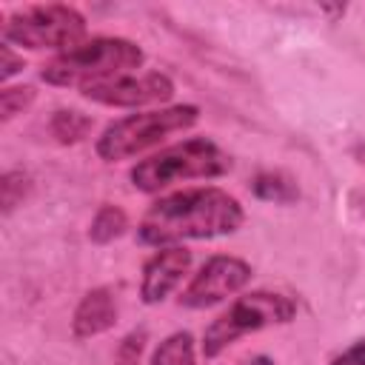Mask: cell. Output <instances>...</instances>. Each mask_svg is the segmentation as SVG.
I'll list each match as a JSON object with an SVG mask.
<instances>
[{
    "mask_svg": "<svg viewBox=\"0 0 365 365\" xmlns=\"http://www.w3.org/2000/svg\"><path fill=\"white\" fill-rule=\"evenodd\" d=\"M251 365H271V359H265V356H257Z\"/></svg>",
    "mask_w": 365,
    "mask_h": 365,
    "instance_id": "obj_20",
    "label": "cell"
},
{
    "mask_svg": "<svg viewBox=\"0 0 365 365\" xmlns=\"http://www.w3.org/2000/svg\"><path fill=\"white\" fill-rule=\"evenodd\" d=\"M31 191V180L26 171H6L0 177V202H3V217H9L17 205H23V200Z\"/></svg>",
    "mask_w": 365,
    "mask_h": 365,
    "instance_id": "obj_15",
    "label": "cell"
},
{
    "mask_svg": "<svg viewBox=\"0 0 365 365\" xmlns=\"http://www.w3.org/2000/svg\"><path fill=\"white\" fill-rule=\"evenodd\" d=\"M145 351V331H131L120 339L117 351H114V365H140V356Z\"/></svg>",
    "mask_w": 365,
    "mask_h": 365,
    "instance_id": "obj_17",
    "label": "cell"
},
{
    "mask_svg": "<svg viewBox=\"0 0 365 365\" xmlns=\"http://www.w3.org/2000/svg\"><path fill=\"white\" fill-rule=\"evenodd\" d=\"M145 60L143 48L123 37H94L66 54H57L48 60L40 71V77L48 86H77L80 91L106 83L111 77L128 74L131 68H140Z\"/></svg>",
    "mask_w": 365,
    "mask_h": 365,
    "instance_id": "obj_2",
    "label": "cell"
},
{
    "mask_svg": "<svg viewBox=\"0 0 365 365\" xmlns=\"http://www.w3.org/2000/svg\"><path fill=\"white\" fill-rule=\"evenodd\" d=\"M251 279V265L240 257L217 254L202 262V268L191 277L185 291L180 294V305L185 308H208L222 302L225 297L242 291Z\"/></svg>",
    "mask_w": 365,
    "mask_h": 365,
    "instance_id": "obj_7",
    "label": "cell"
},
{
    "mask_svg": "<svg viewBox=\"0 0 365 365\" xmlns=\"http://www.w3.org/2000/svg\"><path fill=\"white\" fill-rule=\"evenodd\" d=\"M242 205L222 188H185L160 197L140 220L137 240L145 245H174L182 240H211L242 225Z\"/></svg>",
    "mask_w": 365,
    "mask_h": 365,
    "instance_id": "obj_1",
    "label": "cell"
},
{
    "mask_svg": "<svg viewBox=\"0 0 365 365\" xmlns=\"http://www.w3.org/2000/svg\"><path fill=\"white\" fill-rule=\"evenodd\" d=\"M31 103H34V88L31 86H6L0 91V120L3 123H11Z\"/></svg>",
    "mask_w": 365,
    "mask_h": 365,
    "instance_id": "obj_16",
    "label": "cell"
},
{
    "mask_svg": "<svg viewBox=\"0 0 365 365\" xmlns=\"http://www.w3.org/2000/svg\"><path fill=\"white\" fill-rule=\"evenodd\" d=\"M331 365H365V339H359L351 348H345L342 354H336L331 359Z\"/></svg>",
    "mask_w": 365,
    "mask_h": 365,
    "instance_id": "obj_19",
    "label": "cell"
},
{
    "mask_svg": "<svg viewBox=\"0 0 365 365\" xmlns=\"http://www.w3.org/2000/svg\"><path fill=\"white\" fill-rule=\"evenodd\" d=\"M151 365H194V336L188 331H177L165 336L157 345Z\"/></svg>",
    "mask_w": 365,
    "mask_h": 365,
    "instance_id": "obj_14",
    "label": "cell"
},
{
    "mask_svg": "<svg viewBox=\"0 0 365 365\" xmlns=\"http://www.w3.org/2000/svg\"><path fill=\"white\" fill-rule=\"evenodd\" d=\"M188 265H191V251L182 245H165L154 257H148L143 265V282H140L143 302L145 305L163 302L185 277Z\"/></svg>",
    "mask_w": 365,
    "mask_h": 365,
    "instance_id": "obj_9",
    "label": "cell"
},
{
    "mask_svg": "<svg viewBox=\"0 0 365 365\" xmlns=\"http://www.w3.org/2000/svg\"><path fill=\"white\" fill-rule=\"evenodd\" d=\"M231 171V157L205 137H191L177 145H168L131 168V185L137 191L154 194L171 182L182 180H211Z\"/></svg>",
    "mask_w": 365,
    "mask_h": 365,
    "instance_id": "obj_3",
    "label": "cell"
},
{
    "mask_svg": "<svg viewBox=\"0 0 365 365\" xmlns=\"http://www.w3.org/2000/svg\"><path fill=\"white\" fill-rule=\"evenodd\" d=\"M23 57H17L14 51H11V46L9 43H3L0 46V80H9V77H14L17 71H23Z\"/></svg>",
    "mask_w": 365,
    "mask_h": 365,
    "instance_id": "obj_18",
    "label": "cell"
},
{
    "mask_svg": "<svg viewBox=\"0 0 365 365\" xmlns=\"http://www.w3.org/2000/svg\"><path fill=\"white\" fill-rule=\"evenodd\" d=\"M251 191H254V197L268 200V202H279V205H291V202L299 200L297 182L288 174H282V171H262V174H257L254 182H251Z\"/></svg>",
    "mask_w": 365,
    "mask_h": 365,
    "instance_id": "obj_12",
    "label": "cell"
},
{
    "mask_svg": "<svg viewBox=\"0 0 365 365\" xmlns=\"http://www.w3.org/2000/svg\"><path fill=\"white\" fill-rule=\"evenodd\" d=\"M297 314V302L277 291H251L237 297L228 311H222L202 334V356L214 359L220 356L231 342L240 336L268 328V325H285Z\"/></svg>",
    "mask_w": 365,
    "mask_h": 365,
    "instance_id": "obj_6",
    "label": "cell"
},
{
    "mask_svg": "<svg viewBox=\"0 0 365 365\" xmlns=\"http://www.w3.org/2000/svg\"><path fill=\"white\" fill-rule=\"evenodd\" d=\"M86 17L66 3H40L23 6L14 14L3 17V43H17L23 48H57L71 51L83 46Z\"/></svg>",
    "mask_w": 365,
    "mask_h": 365,
    "instance_id": "obj_5",
    "label": "cell"
},
{
    "mask_svg": "<svg viewBox=\"0 0 365 365\" xmlns=\"http://www.w3.org/2000/svg\"><path fill=\"white\" fill-rule=\"evenodd\" d=\"M117 322V302L108 288H91L83 294V299L74 308L71 317V334L74 339H91L97 334H106Z\"/></svg>",
    "mask_w": 365,
    "mask_h": 365,
    "instance_id": "obj_10",
    "label": "cell"
},
{
    "mask_svg": "<svg viewBox=\"0 0 365 365\" xmlns=\"http://www.w3.org/2000/svg\"><path fill=\"white\" fill-rule=\"evenodd\" d=\"M125 228H128V217L120 205H100L88 225V237H91V242L106 245V242L117 240Z\"/></svg>",
    "mask_w": 365,
    "mask_h": 365,
    "instance_id": "obj_13",
    "label": "cell"
},
{
    "mask_svg": "<svg viewBox=\"0 0 365 365\" xmlns=\"http://www.w3.org/2000/svg\"><path fill=\"white\" fill-rule=\"evenodd\" d=\"M200 120V108L197 106H168V108H157V111H143V114H128L111 125H106V131L97 137V157L106 163H117V160H128L157 143H163L165 137L191 128Z\"/></svg>",
    "mask_w": 365,
    "mask_h": 365,
    "instance_id": "obj_4",
    "label": "cell"
},
{
    "mask_svg": "<svg viewBox=\"0 0 365 365\" xmlns=\"http://www.w3.org/2000/svg\"><path fill=\"white\" fill-rule=\"evenodd\" d=\"M174 94V83L163 71H145V74H120L106 83H94L83 88L86 100H94L100 106L114 108H140L148 103H165Z\"/></svg>",
    "mask_w": 365,
    "mask_h": 365,
    "instance_id": "obj_8",
    "label": "cell"
},
{
    "mask_svg": "<svg viewBox=\"0 0 365 365\" xmlns=\"http://www.w3.org/2000/svg\"><path fill=\"white\" fill-rule=\"evenodd\" d=\"M94 120L83 111H74V108H57L48 120V134L60 143V145H74L80 140L88 137Z\"/></svg>",
    "mask_w": 365,
    "mask_h": 365,
    "instance_id": "obj_11",
    "label": "cell"
}]
</instances>
